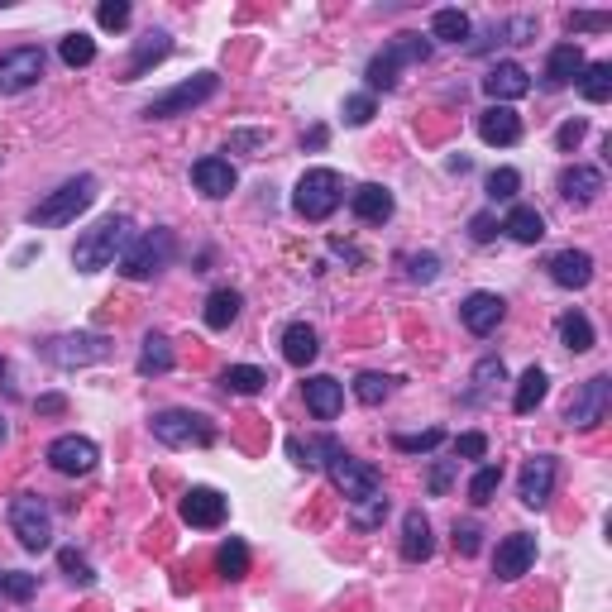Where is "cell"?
Here are the masks:
<instances>
[{"label": "cell", "instance_id": "cell-1", "mask_svg": "<svg viewBox=\"0 0 612 612\" xmlns=\"http://www.w3.org/2000/svg\"><path fill=\"white\" fill-rule=\"evenodd\" d=\"M134 240V220L130 216H106L101 225H91L87 235L72 249V268L77 273H101L110 263H120V254L130 249Z\"/></svg>", "mask_w": 612, "mask_h": 612}, {"label": "cell", "instance_id": "cell-2", "mask_svg": "<svg viewBox=\"0 0 612 612\" xmlns=\"http://www.w3.org/2000/svg\"><path fill=\"white\" fill-rule=\"evenodd\" d=\"M345 201V182L335 168H306L302 182H297V192H292V211L302 220H330L335 216V206Z\"/></svg>", "mask_w": 612, "mask_h": 612}, {"label": "cell", "instance_id": "cell-3", "mask_svg": "<svg viewBox=\"0 0 612 612\" xmlns=\"http://www.w3.org/2000/svg\"><path fill=\"white\" fill-rule=\"evenodd\" d=\"M91 201H96V177L91 173L67 177L58 192H48L39 206H29V225H39V230H48V225H67V220L82 216Z\"/></svg>", "mask_w": 612, "mask_h": 612}, {"label": "cell", "instance_id": "cell-4", "mask_svg": "<svg viewBox=\"0 0 612 612\" xmlns=\"http://www.w3.org/2000/svg\"><path fill=\"white\" fill-rule=\"evenodd\" d=\"M216 91H220V77H216V72H197V77L177 82L173 91L153 96L149 106H144V120H177V115H192V110L206 106Z\"/></svg>", "mask_w": 612, "mask_h": 612}, {"label": "cell", "instance_id": "cell-5", "mask_svg": "<svg viewBox=\"0 0 612 612\" xmlns=\"http://www.w3.org/2000/svg\"><path fill=\"white\" fill-rule=\"evenodd\" d=\"M426 58H431V44H426L421 34H397L383 53H373L369 58V72H364V77H369L373 91H393L397 72H402L407 63H426Z\"/></svg>", "mask_w": 612, "mask_h": 612}, {"label": "cell", "instance_id": "cell-6", "mask_svg": "<svg viewBox=\"0 0 612 612\" xmlns=\"http://www.w3.org/2000/svg\"><path fill=\"white\" fill-rule=\"evenodd\" d=\"M153 436L163 440L168 450H187V445H216V426L201 412H187V407H168V412H153Z\"/></svg>", "mask_w": 612, "mask_h": 612}, {"label": "cell", "instance_id": "cell-7", "mask_svg": "<svg viewBox=\"0 0 612 612\" xmlns=\"http://www.w3.org/2000/svg\"><path fill=\"white\" fill-rule=\"evenodd\" d=\"M173 230H144V235H134L130 249L120 254V273L130 278V283H144V278H153L158 268H168V259H173Z\"/></svg>", "mask_w": 612, "mask_h": 612}, {"label": "cell", "instance_id": "cell-8", "mask_svg": "<svg viewBox=\"0 0 612 612\" xmlns=\"http://www.w3.org/2000/svg\"><path fill=\"white\" fill-rule=\"evenodd\" d=\"M326 469H330V483H335V488L350 498V507L354 503H369V498H383V474H378L373 464H364V459L335 450V455L326 459Z\"/></svg>", "mask_w": 612, "mask_h": 612}, {"label": "cell", "instance_id": "cell-9", "mask_svg": "<svg viewBox=\"0 0 612 612\" xmlns=\"http://www.w3.org/2000/svg\"><path fill=\"white\" fill-rule=\"evenodd\" d=\"M10 531L20 536L24 550H48L53 546V512H48L44 498L20 493V498L10 503Z\"/></svg>", "mask_w": 612, "mask_h": 612}, {"label": "cell", "instance_id": "cell-10", "mask_svg": "<svg viewBox=\"0 0 612 612\" xmlns=\"http://www.w3.org/2000/svg\"><path fill=\"white\" fill-rule=\"evenodd\" d=\"M44 354L58 364V369H87V364H101L110 354V340L96 335V330H77V335H58L48 340Z\"/></svg>", "mask_w": 612, "mask_h": 612}, {"label": "cell", "instance_id": "cell-11", "mask_svg": "<svg viewBox=\"0 0 612 612\" xmlns=\"http://www.w3.org/2000/svg\"><path fill=\"white\" fill-rule=\"evenodd\" d=\"M44 48L24 44V48H10V53H0V96H20V91L39 87V77H44Z\"/></svg>", "mask_w": 612, "mask_h": 612}, {"label": "cell", "instance_id": "cell-12", "mask_svg": "<svg viewBox=\"0 0 612 612\" xmlns=\"http://www.w3.org/2000/svg\"><path fill=\"white\" fill-rule=\"evenodd\" d=\"M608 402H612V378H608V373H593L589 383L569 397L565 421H569V426H579V431H593V426L608 416Z\"/></svg>", "mask_w": 612, "mask_h": 612}, {"label": "cell", "instance_id": "cell-13", "mask_svg": "<svg viewBox=\"0 0 612 612\" xmlns=\"http://www.w3.org/2000/svg\"><path fill=\"white\" fill-rule=\"evenodd\" d=\"M48 464L67 474V479H87L91 469L101 464V450H96V440L87 436H58L48 445Z\"/></svg>", "mask_w": 612, "mask_h": 612}, {"label": "cell", "instance_id": "cell-14", "mask_svg": "<svg viewBox=\"0 0 612 612\" xmlns=\"http://www.w3.org/2000/svg\"><path fill=\"white\" fill-rule=\"evenodd\" d=\"M225 512H230V503L220 498L216 488H187L182 493V503H177V517L187 526H197V531H216L220 522H225Z\"/></svg>", "mask_w": 612, "mask_h": 612}, {"label": "cell", "instance_id": "cell-15", "mask_svg": "<svg viewBox=\"0 0 612 612\" xmlns=\"http://www.w3.org/2000/svg\"><path fill=\"white\" fill-rule=\"evenodd\" d=\"M531 565H536V536H531V531H512L507 541H498V555H493V574H498L503 584L522 579Z\"/></svg>", "mask_w": 612, "mask_h": 612}, {"label": "cell", "instance_id": "cell-16", "mask_svg": "<svg viewBox=\"0 0 612 612\" xmlns=\"http://www.w3.org/2000/svg\"><path fill=\"white\" fill-rule=\"evenodd\" d=\"M503 316H507V302L498 292H469L459 302V321H464L469 335H493V330L503 326Z\"/></svg>", "mask_w": 612, "mask_h": 612}, {"label": "cell", "instance_id": "cell-17", "mask_svg": "<svg viewBox=\"0 0 612 612\" xmlns=\"http://www.w3.org/2000/svg\"><path fill=\"white\" fill-rule=\"evenodd\" d=\"M555 459L550 455H536L522 464V479H517V498H522L526 507H546L550 493H555Z\"/></svg>", "mask_w": 612, "mask_h": 612}, {"label": "cell", "instance_id": "cell-18", "mask_svg": "<svg viewBox=\"0 0 612 612\" xmlns=\"http://www.w3.org/2000/svg\"><path fill=\"white\" fill-rule=\"evenodd\" d=\"M192 182H197L201 197L220 201V197H230V192H235L240 173H235V163H230V158L211 153V158H197V163H192Z\"/></svg>", "mask_w": 612, "mask_h": 612}, {"label": "cell", "instance_id": "cell-19", "mask_svg": "<svg viewBox=\"0 0 612 612\" xmlns=\"http://www.w3.org/2000/svg\"><path fill=\"white\" fill-rule=\"evenodd\" d=\"M483 91L493 96V106H507V101H522L531 91V72L522 63H493L488 77H483Z\"/></svg>", "mask_w": 612, "mask_h": 612}, {"label": "cell", "instance_id": "cell-20", "mask_svg": "<svg viewBox=\"0 0 612 612\" xmlns=\"http://www.w3.org/2000/svg\"><path fill=\"white\" fill-rule=\"evenodd\" d=\"M546 268H550V283L569 287V292L593 283V254H584V249H560V254H550Z\"/></svg>", "mask_w": 612, "mask_h": 612}, {"label": "cell", "instance_id": "cell-21", "mask_svg": "<svg viewBox=\"0 0 612 612\" xmlns=\"http://www.w3.org/2000/svg\"><path fill=\"white\" fill-rule=\"evenodd\" d=\"M302 393H306V407H311L316 421H335L340 407H345V383H335L330 373H311L302 383Z\"/></svg>", "mask_w": 612, "mask_h": 612}, {"label": "cell", "instance_id": "cell-22", "mask_svg": "<svg viewBox=\"0 0 612 612\" xmlns=\"http://www.w3.org/2000/svg\"><path fill=\"white\" fill-rule=\"evenodd\" d=\"M479 139L483 144H498V149H512L522 139V115L512 106H488L479 115Z\"/></svg>", "mask_w": 612, "mask_h": 612}, {"label": "cell", "instance_id": "cell-23", "mask_svg": "<svg viewBox=\"0 0 612 612\" xmlns=\"http://www.w3.org/2000/svg\"><path fill=\"white\" fill-rule=\"evenodd\" d=\"M431 555H436L431 522H426L421 507H412V512L402 517V560H407V565H421V560H431Z\"/></svg>", "mask_w": 612, "mask_h": 612}, {"label": "cell", "instance_id": "cell-24", "mask_svg": "<svg viewBox=\"0 0 612 612\" xmlns=\"http://www.w3.org/2000/svg\"><path fill=\"white\" fill-rule=\"evenodd\" d=\"M350 211L364 220V225H383V220H393V192L378 187V182H364V187L350 192Z\"/></svg>", "mask_w": 612, "mask_h": 612}, {"label": "cell", "instance_id": "cell-25", "mask_svg": "<svg viewBox=\"0 0 612 612\" xmlns=\"http://www.w3.org/2000/svg\"><path fill=\"white\" fill-rule=\"evenodd\" d=\"M598 192H603V173H598V168H589V163H574V168H565V173H560V197L574 201V206H589V201H598Z\"/></svg>", "mask_w": 612, "mask_h": 612}, {"label": "cell", "instance_id": "cell-26", "mask_svg": "<svg viewBox=\"0 0 612 612\" xmlns=\"http://www.w3.org/2000/svg\"><path fill=\"white\" fill-rule=\"evenodd\" d=\"M316 354H321V335H316V326L292 321V326L283 330V359L292 364V369H306Z\"/></svg>", "mask_w": 612, "mask_h": 612}, {"label": "cell", "instance_id": "cell-27", "mask_svg": "<svg viewBox=\"0 0 612 612\" xmlns=\"http://www.w3.org/2000/svg\"><path fill=\"white\" fill-rule=\"evenodd\" d=\"M240 311H244V297L235 292V287H216L211 297H206V306H201V321L211 330H230L235 321H240Z\"/></svg>", "mask_w": 612, "mask_h": 612}, {"label": "cell", "instance_id": "cell-28", "mask_svg": "<svg viewBox=\"0 0 612 612\" xmlns=\"http://www.w3.org/2000/svg\"><path fill=\"white\" fill-rule=\"evenodd\" d=\"M584 53H579V44H560V48H550V58H546V82L550 87H569V82H579L584 77Z\"/></svg>", "mask_w": 612, "mask_h": 612}, {"label": "cell", "instance_id": "cell-29", "mask_svg": "<svg viewBox=\"0 0 612 612\" xmlns=\"http://www.w3.org/2000/svg\"><path fill=\"white\" fill-rule=\"evenodd\" d=\"M173 53V39L163 34V29H153L149 39H139V48H134V58H130V67H125V82H139L149 67H158L163 58Z\"/></svg>", "mask_w": 612, "mask_h": 612}, {"label": "cell", "instance_id": "cell-30", "mask_svg": "<svg viewBox=\"0 0 612 612\" xmlns=\"http://www.w3.org/2000/svg\"><path fill=\"white\" fill-rule=\"evenodd\" d=\"M498 230H507L517 244H541V240H546V216H541L536 206H512Z\"/></svg>", "mask_w": 612, "mask_h": 612}, {"label": "cell", "instance_id": "cell-31", "mask_svg": "<svg viewBox=\"0 0 612 612\" xmlns=\"http://www.w3.org/2000/svg\"><path fill=\"white\" fill-rule=\"evenodd\" d=\"M168 369H173V345H168V335L149 330L144 345H139V373L144 378H163Z\"/></svg>", "mask_w": 612, "mask_h": 612}, {"label": "cell", "instance_id": "cell-32", "mask_svg": "<svg viewBox=\"0 0 612 612\" xmlns=\"http://www.w3.org/2000/svg\"><path fill=\"white\" fill-rule=\"evenodd\" d=\"M335 450H340V440H335V436H321V440L292 436V440H287V455H292V464H302V469H321Z\"/></svg>", "mask_w": 612, "mask_h": 612}, {"label": "cell", "instance_id": "cell-33", "mask_svg": "<svg viewBox=\"0 0 612 612\" xmlns=\"http://www.w3.org/2000/svg\"><path fill=\"white\" fill-rule=\"evenodd\" d=\"M546 393H550L546 369H536V364H531V369L522 373V383H517V397H512V407H517L522 416H531L536 407H541V402H546Z\"/></svg>", "mask_w": 612, "mask_h": 612}, {"label": "cell", "instance_id": "cell-34", "mask_svg": "<svg viewBox=\"0 0 612 612\" xmlns=\"http://www.w3.org/2000/svg\"><path fill=\"white\" fill-rule=\"evenodd\" d=\"M220 383H225V393L254 397V393H263V383H268V373H263L259 364H230V369L220 373Z\"/></svg>", "mask_w": 612, "mask_h": 612}, {"label": "cell", "instance_id": "cell-35", "mask_svg": "<svg viewBox=\"0 0 612 612\" xmlns=\"http://www.w3.org/2000/svg\"><path fill=\"white\" fill-rule=\"evenodd\" d=\"M560 340H565V350L589 354L593 350V321L584 311H565V316H560Z\"/></svg>", "mask_w": 612, "mask_h": 612}, {"label": "cell", "instance_id": "cell-36", "mask_svg": "<svg viewBox=\"0 0 612 612\" xmlns=\"http://www.w3.org/2000/svg\"><path fill=\"white\" fill-rule=\"evenodd\" d=\"M474 34V24H469V15L464 10H436V20H431V39H445V44H464Z\"/></svg>", "mask_w": 612, "mask_h": 612}, {"label": "cell", "instance_id": "cell-37", "mask_svg": "<svg viewBox=\"0 0 612 612\" xmlns=\"http://www.w3.org/2000/svg\"><path fill=\"white\" fill-rule=\"evenodd\" d=\"M579 91H584V101H589V106H603V101L612 96V63H589L584 67Z\"/></svg>", "mask_w": 612, "mask_h": 612}, {"label": "cell", "instance_id": "cell-38", "mask_svg": "<svg viewBox=\"0 0 612 612\" xmlns=\"http://www.w3.org/2000/svg\"><path fill=\"white\" fill-rule=\"evenodd\" d=\"M216 569H220V579H244V574H249V546H244L240 536H230V541L220 546Z\"/></svg>", "mask_w": 612, "mask_h": 612}, {"label": "cell", "instance_id": "cell-39", "mask_svg": "<svg viewBox=\"0 0 612 612\" xmlns=\"http://www.w3.org/2000/svg\"><path fill=\"white\" fill-rule=\"evenodd\" d=\"M498 488H503V464H483L479 474L469 479V503H474V507H488Z\"/></svg>", "mask_w": 612, "mask_h": 612}, {"label": "cell", "instance_id": "cell-40", "mask_svg": "<svg viewBox=\"0 0 612 612\" xmlns=\"http://www.w3.org/2000/svg\"><path fill=\"white\" fill-rule=\"evenodd\" d=\"M388 393H393V378H388V373H359V378H354V397H359L364 407H378Z\"/></svg>", "mask_w": 612, "mask_h": 612}, {"label": "cell", "instance_id": "cell-41", "mask_svg": "<svg viewBox=\"0 0 612 612\" xmlns=\"http://www.w3.org/2000/svg\"><path fill=\"white\" fill-rule=\"evenodd\" d=\"M58 58L67 67H91L96 63V44H91V34H67L63 44H58Z\"/></svg>", "mask_w": 612, "mask_h": 612}, {"label": "cell", "instance_id": "cell-42", "mask_svg": "<svg viewBox=\"0 0 612 612\" xmlns=\"http://www.w3.org/2000/svg\"><path fill=\"white\" fill-rule=\"evenodd\" d=\"M58 565H63V574L77 584V589H91V584H96V569H91L87 555H77V550H58Z\"/></svg>", "mask_w": 612, "mask_h": 612}, {"label": "cell", "instance_id": "cell-43", "mask_svg": "<svg viewBox=\"0 0 612 612\" xmlns=\"http://www.w3.org/2000/svg\"><path fill=\"white\" fill-rule=\"evenodd\" d=\"M436 445H445V431H440V426L421 431V436H393V450H402V455H431Z\"/></svg>", "mask_w": 612, "mask_h": 612}, {"label": "cell", "instance_id": "cell-44", "mask_svg": "<svg viewBox=\"0 0 612 612\" xmlns=\"http://www.w3.org/2000/svg\"><path fill=\"white\" fill-rule=\"evenodd\" d=\"M517 192H522V173L517 168H493L488 173V197L493 201H512Z\"/></svg>", "mask_w": 612, "mask_h": 612}, {"label": "cell", "instance_id": "cell-45", "mask_svg": "<svg viewBox=\"0 0 612 612\" xmlns=\"http://www.w3.org/2000/svg\"><path fill=\"white\" fill-rule=\"evenodd\" d=\"M0 593H5V598H15V603H29V598L39 593V579H34V574H20V569H5Z\"/></svg>", "mask_w": 612, "mask_h": 612}, {"label": "cell", "instance_id": "cell-46", "mask_svg": "<svg viewBox=\"0 0 612 612\" xmlns=\"http://www.w3.org/2000/svg\"><path fill=\"white\" fill-rule=\"evenodd\" d=\"M383 517H388V498H369V503H354L350 507V522L359 526V531H373V526H383Z\"/></svg>", "mask_w": 612, "mask_h": 612}, {"label": "cell", "instance_id": "cell-47", "mask_svg": "<svg viewBox=\"0 0 612 612\" xmlns=\"http://www.w3.org/2000/svg\"><path fill=\"white\" fill-rule=\"evenodd\" d=\"M459 474V459H436L431 464V474H426V488H431V498H445L450 493V483Z\"/></svg>", "mask_w": 612, "mask_h": 612}, {"label": "cell", "instance_id": "cell-48", "mask_svg": "<svg viewBox=\"0 0 612 612\" xmlns=\"http://www.w3.org/2000/svg\"><path fill=\"white\" fill-rule=\"evenodd\" d=\"M96 24L101 29H125L130 24V0H101L96 5Z\"/></svg>", "mask_w": 612, "mask_h": 612}, {"label": "cell", "instance_id": "cell-49", "mask_svg": "<svg viewBox=\"0 0 612 612\" xmlns=\"http://www.w3.org/2000/svg\"><path fill=\"white\" fill-rule=\"evenodd\" d=\"M407 273H412L416 283H436L440 278V254H412V259H407Z\"/></svg>", "mask_w": 612, "mask_h": 612}, {"label": "cell", "instance_id": "cell-50", "mask_svg": "<svg viewBox=\"0 0 612 612\" xmlns=\"http://www.w3.org/2000/svg\"><path fill=\"white\" fill-rule=\"evenodd\" d=\"M608 24H612L608 10H579V15L569 20V29H574V34H598V29H608Z\"/></svg>", "mask_w": 612, "mask_h": 612}, {"label": "cell", "instance_id": "cell-51", "mask_svg": "<svg viewBox=\"0 0 612 612\" xmlns=\"http://www.w3.org/2000/svg\"><path fill=\"white\" fill-rule=\"evenodd\" d=\"M483 455H488V436L483 431H464L455 440V459H483Z\"/></svg>", "mask_w": 612, "mask_h": 612}, {"label": "cell", "instance_id": "cell-52", "mask_svg": "<svg viewBox=\"0 0 612 612\" xmlns=\"http://www.w3.org/2000/svg\"><path fill=\"white\" fill-rule=\"evenodd\" d=\"M479 536H483L479 522H455V550L459 555H479Z\"/></svg>", "mask_w": 612, "mask_h": 612}, {"label": "cell", "instance_id": "cell-53", "mask_svg": "<svg viewBox=\"0 0 612 612\" xmlns=\"http://www.w3.org/2000/svg\"><path fill=\"white\" fill-rule=\"evenodd\" d=\"M373 120V96H345V125H369Z\"/></svg>", "mask_w": 612, "mask_h": 612}, {"label": "cell", "instance_id": "cell-54", "mask_svg": "<svg viewBox=\"0 0 612 612\" xmlns=\"http://www.w3.org/2000/svg\"><path fill=\"white\" fill-rule=\"evenodd\" d=\"M474 383H479V393H488L493 383H503V359H479V369H474Z\"/></svg>", "mask_w": 612, "mask_h": 612}, {"label": "cell", "instance_id": "cell-55", "mask_svg": "<svg viewBox=\"0 0 612 612\" xmlns=\"http://www.w3.org/2000/svg\"><path fill=\"white\" fill-rule=\"evenodd\" d=\"M584 134H589V120H565V125L555 130V144H560V149H574Z\"/></svg>", "mask_w": 612, "mask_h": 612}, {"label": "cell", "instance_id": "cell-56", "mask_svg": "<svg viewBox=\"0 0 612 612\" xmlns=\"http://www.w3.org/2000/svg\"><path fill=\"white\" fill-rule=\"evenodd\" d=\"M469 235H474L479 244L493 240V235H498V220H493V211H479V216L469 220Z\"/></svg>", "mask_w": 612, "mask_h": 612}, {"label": "cell", "instance_id": "cell-57", "mask_svg": "<svg viewBox=\"0 0 612 612\" xmlns=\"http://www.w3.org/2000/svg\"><path fill=\"white\" fill-rule=\"evenodd\" d=\"M507 34H512L507 44H531V34H536V20H512V24H507Z\"/></svg>", "mask_w": 612, "mask_h": 612}, {"label": "cell", "instance_id": "cell-58", "mask_svg": "<svg viewBox=\"0 0 612 612\" xmlns=\"http://www.w3.org/2000/svg\"><path fill=\"white\" fill-rule=\"evenodd\" d=\"M259 144H263L259 130H244V134H235V139H230V149H259Z\"/></svg>", "mask_w": 612, "mask_h": 612}, {"label": "cell", "instance_id": "cell-59", "mask_svg": "<svg viewBox=\"0 0 612 612\" xmlns=\"http://www.w3.org/2000/svg\"><path fill=\"white\" fill-rule=\"evenodd\" d=\"M63 407H67V397H63V393L39 397V412H48V416H53V412H63Z\"/></svg>", "mask_w": 612, "mask_h": 612}, {"label": "cell", "instance_id": "cell-60", "mask_svg": "<svg viewBox=\"0 0 612 612\" xmlns=\"http://www.w3.org/2000/svg\"><path fill=\"white\" fill-rule=\"evenodd\" d=\"M321 144H326V125H316V130L302 139V149H321Z\"/></svg>", "mask_w": 612, "mask_h": 612}, {"label": "cell", "instance_id": "cell-61", "mask_svg": "<svg viewBox=\"0 0 612 612\" xmlns=\"http://www.w3.org/2000/svg\"><path fill=\"white\" fill-rule=\"evenodd\" d=\"M0 440H5V421H0Z\"/></svg>", "mask_w": 612, "mask_h": 612}, {"label": "cell", "instance_id": "cell-62", "mask_svg": "<svg viewBox=\"0 0 612 612\" xmlns=\"http://www.w3.org/2000/svg\"><path fill=\"white\" fill-rule=\"evenodd\" d=\"M0 373H5V359H0Z\"/></svg>", "mask_w": 612, "mask_h": 612}, {"label": "cell", "instance_id": "cell-63", "mask_svg": "<svg viewBox=\"0 0 612 612\" xmlns=\"http://www.w3.org/2000/svg\"><path fill=\"white\" fill-rule=\"evenodd\" d=\"M0 579H5V569H0Z\"/></svg>", "mask_w": 612, "mask_h": 612}]
</instances>
